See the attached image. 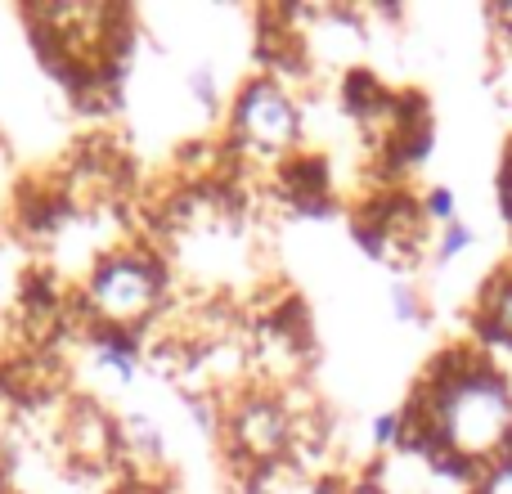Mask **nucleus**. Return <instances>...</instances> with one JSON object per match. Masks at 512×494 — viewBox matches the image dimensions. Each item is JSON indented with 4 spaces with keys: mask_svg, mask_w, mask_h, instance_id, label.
I'll list each match as a JSON object with an SVG mask.
<instances>
[{
    "mask_svg": "<svg viewBox=\"0 0 512 494\" xmlns=\"http://www.w3.org/2000/svg\"><path fill=\"white\" fill-rule=\"evenodd\" d=\"M400 409L432 436L427 463L463 459L481 472L512 454V373L477 342L436 355Z\"/></svg>",
    "mask_w": 512,
    "mask_h": 494,
    "instance_id": "obj_1",
    "label": "nucleus"
},
{
    "mask_svg": "<svg viewBox=\"0 0 512 494\" xmlns=\"http://www.w3.org/2000/svg\"><path fill=\"white\" fill-rule=\"evenodd\" d=\"M171 301V270L153 247H113L90 265L86 283L72 292L81 324L144 333Z\"/></svg>",
    "mask_w": 512,
    "mask_h": 494,
    "instance_id": "obj_2",
    "label": "nucleus"
},
{
    "mask_svg": "<svg viewBox=\"0 0 512 494\" xmlns=\"http://www.w3.org/2000/svg\"><path fill=\"white\" fill-rule=\"evenodd\" d=\"M301 131H306L301 99L292 95L288 81L270 77V72L248 77L234 90L230 108H225V144H230V153L274 171L297 153Z\"/></svg>",
    "mask_w": 512,
    "mask_h": 494,
    "instance_id": "obj_3",
    "label": "nucleus"
},
{
    "mask_svg": "<svg viewBox=\"0 0 512 494\" xmlns=\"http://www.w3.org/2000/svg\"><path fill=\"white\" fill-rule=\"evenodd\" d=\"M225 441H230L243 472H265L279 468V463H292L297 414H292L288 396L252 382L248 391L225 400Z\"/></svg>",
    "mask_w": 512,
    "mask_h": 494,
    "instance_id": "obj_4",
    "label": "nucleus"
},
{
    "mask_svg": "<svg viewBox=\"0 0 512 494\" xmlns=\"http://www.w3.org/2000/svg\"><path fill=\"white\" fill-rule=\"evenodd\" d=\"M54 436H59L68 463H77L81 472H104V468H113V463L126 454L122 418L108 414V409L99 405V400H90V396L63 400Z\"/></svg>",
    "mask_w": 512,
    "mask_h": 494,
    "instance_id": "obj_5",
    "label": "nucleus"
},
{
    "mask_svg": "<svg viewBox=\"0 0 512 494\" xmlns=\"http://www.w3.org/2000/svg\"><path fill=\"white\" fill-rule=\"evenodd\" d=\"M472 342L486 355H512V265L481 283L472 306Z\"/></svg>",
    "mask_w": 512,
    "mask_h": 494,
    "instance_id": "obj_6",
    "label": "nucleus"
},
{
    "mask_svg": "<svg viewBox=\"0 0 512 494\" xmlns=\"http://www.w3.org/2000/svg\"><path fill=\"white\" fill-rule=\"evenodd\" d=\"M279 189H283V198H288L297 212H310V216H324L328 207H333V198H328V162L319 158V153H292L288 162H283L279 171Z\"/></svg>",
    "mask_w": 512,
    "mask_h": 494,
    "instance_id": "obj_7",
    "label": "nucleus"
},
{
    "mask_svg": "<svg viewBox=\"0 0 512 494\" xmlns=\"http://www.w3.org/2000/svg\"><path fill=\"white\" fill-rule=\"evenodd\" d=\"M86 342H90V360H95L104 373H113L122 387H131V382L140 378L144 333H126V328L86 324Z\"/></svg>",
    "mask_w": 512,
    "mask_h": 494,
    "instance_id": "obj_8",
    "label": "nucleus"
},
{
    "mask_svg": "<svg viewBox=\"0 0 512 494\" xmlns=\"http://www.w3.org/2000/svg\"><path fill=\"white\" fill-rule=\"evenodd\" d=\"M472 243H477V230H472V225L459 216V221H450L445 230H436V247H432V256H436L441 265H450V261H459V256L468 252Z\"/></svg>",
    "mask_w": 512,
    "mask_h": 494,
    "instance_id": "obj_9",
    "label": "nucleus"
},
{
    "mask_svg": "<svg viewBox=\"0 0 512 494\" xmlns=\"http://www.w3.org/2000/svg\"><path fill=\"white\" fill-rule=\"evenodd\" d=\"M418 203H423V216L432 230H445L450 221H459V194H454L450 185H432Z\"/></svg>",
    "mask_w": 512,
    "mask_h": 494,
    "instance_id": "obj_10",
    "label": "nucleus"
},
{
    "mask_svg": "<svg viewBox=\"0 0 512 494\" xmlns=\"http://www.w3.org/2000/svg\"><path fill=\"white\" fill-rule=\"evenodd\" d=\"M391 315H396L400 324H427V301L409 279L391 283Z\"/></svg>",
    "mask_w": 512,
    "mask_h": 494,
    "instance_id": "obj_11",
    "label": "nucleus"
},
{
    "mask_svg": "<svg viewBox=\"0 0 512 494\" xmlns=\"http://www.w3.org/2000/svg\"><path fill=\"white\" fill-rule=\"evenodd\" d=\"M468 494H512V454L486 463V468L477 472V481L468 486Z\"/></svg>",
    "mask_w": 512,
    "mask_h": 494,
    "instance_id": "obj_12",
    "label": "nucleus"
},
{
    "mask_svg": "<svg viewBox=\"0 0 512 494\" xmlns=\"http://www.w3.org/2000/svg\"><path fill=\"white\" fill-rule=\"evenodd\" d=\"M185 86H189V95H194V104L203 108V113H221V86H216V72L207 68V63L189 72Z\"/></svg>",
    "mask_w": 512,
    "mask_h": 494,
    "instance_id": "obj_13",
    "label": "nucleus"
},
{
    "mask_svg": "<svg viewBox=\"0 0 512 494\" xmlns=\"http://www.w3.org/2000/svg\"><path fill=\"white\" fill-rule=\"evenodd\" d=\"M369 436H373V450H400V436H405V418H400V409H387V414L373 418Z\"/></svg>",
    "mask_w": 512,
    "mask_h": 494,
    "instance_id": "obj_14",
    "label": "nucleus"
},
{
    "mask_svg": "<svg viewBox=\"0 0 512 494\" xmlns=\"http://www.w3.org/2000/svg\"><path fill=\"white\" fill-rule=\"evenodd\" d=\"M499 212H504V221H508V230H512V135H508L504 162H499Z\"/></svg>",
    "mask_w": 512,
    "mask_h": 494,
    "instance_id": "obj_15",
    "label": "nucleus"
},
{
    "mask_svg": "<svg viewBox=\"0 0 512 494\" xmlns=\"http://www.w3.org/2000/svg\"><path fill=\"white\" fill-rule=\"evenodd\" d=\"M333 494H387V490H382V481L378 477H373V472H364V477H337V490Z\"/></svg>",
    "mask_w": 512,
    "mask_h": 494,
    "instance_id": "obj_16",
    "label": "nucleus"
},
{
    "mask_svg": "<svg viewBox=\"0 0 512 494\" xmlns=\"http://www.w3.org/2000/svg\"><path fill=\"white\" fill-rule=\"evenodd\" d=\"M490 23H495V32L504 36V45L512 50V0H495L490 5Z\"/></svg>",
    "mask_w": 512,
    "mask_h": 494,
    "instance_id": "obj_17",
    "label": "nucleus"
}]
</instances>
